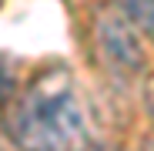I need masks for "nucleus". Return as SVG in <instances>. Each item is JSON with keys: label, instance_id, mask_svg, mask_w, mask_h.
Masks as SVG:
<instances>
[{"label": "nucleus", "instance_id": "obj_1", "mask_svg": "<svg viewBox=\"0 0 154 151\" xmlns=\"http://www.w3.org/2000/svg\"><path fill=\"white\" fill-rule=\"evenodd\" d=\"M4 131L20 151H81L87 118L77 84L64 64L40 67L4 104Z\"/></svg>", "mask_w": 154, "mask_h": 151}, {"label": "nucleus", "instance_id": "obj_2", "mask_svg": "<svg viewBox=\"0 0 154 151\" xmlns=\"http://www.w3.org/2000/svg\"><path fill=\"white\" fill-rule=\"evenodd\" d=\"M91 40L97 61L107 67L111 77L131 81L144 67V47L137 37V24L124 7H97L91 20Z\"/></svg>", "mask_w": 154, "mask_h": 151}, {"label": "nucleus", "instance_id": "obj_3", "mask_svg": "<svg viewBox=\"0 0 154 151\" xmlns=\"http://www.w3.org/2000/svg\"><path fill=\"white\" fill-rule=\"evenodd\" d=\"M20 87V64L14 61V54H0V108L17 94Z\"/></svg>", "mask_w": 154, "mask_h": 151}, {"label": "nucleus", "instance_id": "obj_4", "mask_svg": "<svg viewBox=\"0 0 154 151\" xmlns=\"http://www.w3.org/2000/svg\"><path fill=\"white\" fill-rule=\"evenodd\" d=\"M144 111H147L151 128H154V74H151V77H147V84H144Z\"/></svg>", "mask_w": 154, "mask_h": 151}, {"label": "nucleus", "instance_id": "obj_5", "mask_svg": "<svg viewBox=\"0 0 154 151\" xmlns=\"http://www.w3.org/2000/svg\"><path fill=\"white\" fill-rule=\"evenodd\" d=\"M137 24H141V27H144V30H147V34L154 37V0L147 4V10H144V17H141Z\"/></svg>", "mask_w": 154, "mask_h": 151}, {"label": "nucleus", "instance_id": "obj_6", "mask_svg": "<svg viewBox=\"0 0 154 151\" xmlns=\"http://www.w3.org/2000/svg\"><path fill=\"white\" fill-rule=\"evenodd\" d=\"M144 151H154V134H151V138L144 141Z\"/></svg>", "mask_w": 154, "mask_h": 151}, {"label": "nucleus", "instance_id": "obj_7", "mask_svg": "<svg viewBox=\"0 0 154 151\" xmlns=\"http://www.w3.org/2000/svg\"><path fill=\"white\" fill-rule=\"evenodd\" d=\"M0 151H4V138H0Z\"/></svg>", "mask_w": 154, "mask_h": 151}]
</instances>
